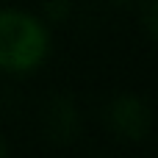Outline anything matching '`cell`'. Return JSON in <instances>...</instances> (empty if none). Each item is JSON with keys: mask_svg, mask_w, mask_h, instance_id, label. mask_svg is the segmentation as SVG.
I'll return each instance as SVG.
<instances>
[{"mask_svg": "<svg viewBox=\"0 0 158 158\" xmlns=\"http://www.w3.org/2000/svg\"><path fill=\"white\" fill-rule=\"evenodd\" d=\"M50 39L36 17L22 11H0V69L28 72L47 56Z\"/></svg>", "mask_w": 158, "mask_h": 158, "instance_id": "6da1fadb", "label": "cell"}, {"mask_svg": "<svg viewBox=\"0 0 158 158\" xmlns=\"http://www.w3.org/2000/svg\"><path fill=\"white\" fill-rule=\"evenodd\" d=\"M150 106L133 94H122L111 103L108 108V125L122 136V139H131V142H139L147 136L150 131Z\"/></svg>", "mask_w": 158, "mask_h": 158, "instance_id": "7a4b0ae2", "label": "cell"}, {"mask_svg": "<svg viewBox=\"0 0 158 158\" xmlns=\"http://www.w3.org/2000/svg\"><path fill=\"white\" fill-rule=\"evenodd\" d=\"M144 25L150 31V36L158 42V0H150L147 8H144Z\"/></svg>", "mask_w": 158, "mask_h": 158, "instance_id": "3957f363", "label": "cell"}, {"mask_svg": "<svg viewBox=\"0 0 158 158\" xmlns=\"http://www.w3.org/2000/svg\"><path fill=\"white\" fill-rule=\"evenodd\" d=\"M6 153H8V147H6V144L0 142V156H6Z\"/></svg>", "mask_w": 158, "mask_h": 158, "instance_id": "277c9868", "label": "cell"}]
</instances>
